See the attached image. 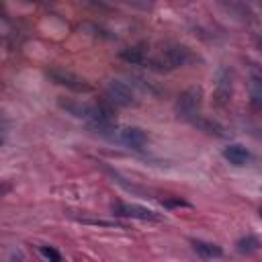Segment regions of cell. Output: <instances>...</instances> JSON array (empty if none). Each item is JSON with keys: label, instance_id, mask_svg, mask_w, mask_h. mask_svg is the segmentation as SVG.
I'll list each match as a JSON object with an SVG mask.
<instances>
[{"label": "cell", "instance_id": "cell-1", "mask_svg": "<svg viewBox=\"0 0 262 262\" xmlns=\"http://www.w3.org/2000/svg\"><path fill=\"white\" fill-rule=\"evenodd\" d=\"M190 59H192V55H190L188 47H184V45H168L164 51H160L156 55H147L143 66L154 70V72H170V70L186 66Z\"/></svg>", "mask_w": 262, "mask_h": 262}, {"label": "cell", "instance_id": "cell-2", "mask_svg": "<svg viewBox=\"0 0 262 262\" xmlns=\"http://www.w3.org/2000/svg\"><path fill=\"white\" fill-rule=\"evenodd\" d=\"M201 108H203V88L201 86H190L186 88L176 104H174V111L178 115V119L182 121H190V123H196L199 117H201Z\"/></svg>", "mask_w": 262, "mask_h": 262}, {"label": "cell", "instance_id": "cell-3", "mask_svg": "<svg viewBox=\"0 0 262 262\" xmlns=\"http://www.w3.org/2000/svg\"><path fill=\"white\" fill-rule=\"evenodd\" d=\"M47 78L53 84L63 86V88H68L72 92H80V94L92 92V84L86 78H82V76H78V74H74L70 70H63V68H51V70H47Z\"/></svg>", "mask_w": 262, "mask_h": 262}, {"label": "cell", "instance_id": "cell-4", "mask_svg": "<svg viewBox=\"0 0 262 262\" xmlns=\"http://www.w3.org/2000/svg\"><path fill=\"white\" fill-rule=\"evenodd\" d=\"M106 96L111 102H115L119 106H135L137 104L135 90L123 80H108L106 82Z\"/></svg>", "mask_w": 262, "mask_h": 262}, {"label": "cell", "instance_id": "cell-5", "mask_svg": "<svg viewBox=\"0 0 262 262\" xmlns=\"http://www.w3.org/2000/svg\"><path fill=\"white\" fill-rule=\"evenodd\" d=\"M113 215L117 217H131L139 221H160L162 215H158L154 209H147L137 203H115L113 205Z\"/></svg>", "mask_w": 262, "mask_h": 262}, {"label": "cell", "instance_id": "cell-6", "mask_svg": "<svg viewBox=\"0 0 262 262\" xmlns=\"http://www.w3.org/2000/svg\"><path fill=\"white\" fill-rule=\"evenodd\" d=\"M231 94H233V78H231V72L227 68H221L219 74H217L215 92H213L215 104L217 106H225L231 100Z\"/></svg>", "mask_w": 262, "mask_h": 262}, {"label": "cell", "instance_id": "cell-7", "mask_svg": "<svg viewBox=\"0 0 262 262\" xmlns=\"http://www.w3.org/2000/svg\"><path fill=\"white\" fill-rule=\"evenodd\" d=\"M117 141L131 149H143L147 145V133L141 127H123L117 129Z\"/></svg>", "mask_w": 262, "mask_h": 262}, {"label": "cell", "instance_id": "cell-8", "mask_svg": "<svg viewBox=\"0 0 262 262\" xmlns=\"http://www.w3.org/2000/svg\"><path fill=\"white\" fill-rule=\"evenodd\" d=\"M223 158L229 162V164H233V166H246V164H250V160H252V154H250V149L246 147V145H242V143H229L227 147H223Z\"/></svg>", "mask_w": 262, "mask_h": 262}, {"label": "cell", "instance_id": "cell-9", "mask_svg": "<svg viewBox=\"0 0 262 262\" xmlns=\"http://www.w3.org/2000/svg\"><path fill=\"white\" fill-rule=\"evenodd\" d=\"M121 59H125L127 63H133V66H143L145 59H147V49L143 43H137V45H131V47H125L121 53Z\"/></svg>", "mask_w": 262, "mask_h": 262}, {"label": "cell", "instance_id": "cell-10", "mask_svg": "<svg viewBox=\"0 0 262 262\" xmlns=\"http://www.w3.org/2000/svg\"><path fill=\"white\" fill-rule=\"evenodd\" d=\"M192 248L201 258H219V256H223V250L219 246L203 242V239H192Z\"/></svg>", "mask_w": 262, "mask_h": 262}, {"label": "cell", "instance_id": "cell-11", "mask_svg": "<svg viewBox=\"0 0 262 262\" xmlns=\"http://www.w3.org/2000/svg\"><path fill=\"white\" fill-rule=\"evenodd\" d=\"M258 250H260V239L256 235H246L237 242V252L242 254H254Z\"/></svg>", "mask_w": 262, "mask_h": 262}, {"label": "cell", "instance_id": "cell-12", "mask_svg": "<svg viewBox=\"0 0 262 262\" xmlns=\"http://www.w3.org/2000/svg\"><path fill=\"white\" fill-rule=\"evenodd\" d=\"M262 82H260V76L258 74H254L252 76V106L258 111L260 108V104H262Z\"/></svg>", "mask_w": 262, "mask_h": 262}, {"label": "cell", "instance_id": "cell-13", "mask_svg": "<svg viewBox=\"0 0 262 262\" xmlns=\"http://www.w3.org/2000/svg\"><path fill=\"white\" fill-rule=\"evenodd\" d=\"M39 252H41V256H43V258H47V260H55V262H59V260H61L59 252H57V250H53V248L41 246V248H39Z\"/></svg>", "mask_w": 262, "mask_h": 262}, {"label": "cell", "instance_id": "cell-14", "mask_svg": "<svg viewBox=\"0 0 262 262\" xmlns=\"http://www.w3.org/2000/svg\"><path fill=\"white\" fill-rule=\"evenodd\" d=\"M129 4H133V6H137V8H141V10H147V8H151L154 6V2L156 0H127Z\"/></svg>", "mask_w": 262, "mask_h": 262}, {"label": "cell", "instance_id": "cell-15", "mask_svg": "<svg viewBox=\"0 0 262 262\" xmlns=\"http://www.w3.org/2000/svg\"><path fill=\"white\" fill-rule=\"evenodd\" d=\"M10 190V184H0V199Z\"/></svg>", "mask_w": 262, "mask_h": 262}, {"label": "cell", "instance_id": "cell-16", "mask_svg": "<svg viewBox=\"0 0 262 262\" xmlns=\"http://www.w3.org/2000/svg\"><path fill=\"white\" fill-rule=\"evenodd\" d=\"M25 2H35V4H51L53 0H25Z\"/></svg>", "mask_w": 262, "mask_h": 262}, {"label": "cell", "instance_id": "cell-17", "mask_svg": "<svg viewBox=\"0 0 262 262\" xmlns=\"http://www.w3.org/2000/svg\"><path fill=\"white\" fill-rule=\"evenodd\" d=\"M2 125H6V117H4L2 111H0V127H2Z\"/></svg>", "mask_w": 262, "mask_h": 262}, {"label": "cell", "instance_id": "cell-18", "mask_svg": "<svg viewBox=\"0 0 262 262\" xmlns=\"http://www.w3.org/2000/svg\"><path fill=\"white\" fill-rule=\"evenodd\" d=\"M246 2H250V4H258L260 0H246Z\"/></svg>", "mask_w": 262, "mask_h": 262}]
</instances>
